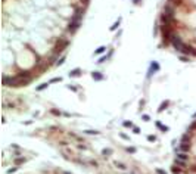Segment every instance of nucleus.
Wrapping results in <instances>:
<instances>
[{
  "instance_id": "f257e3e1",
  "label": "nucleus",
  "mask_w": 196,
  "mask_h": 174,
  "mask_svg": "<svg viewBox=\"0 0 196 174\" xmlns=\"http://www.w3.org/2000/svg\"><path fill=\"white\" fill-rule=\"evenodd\" d=\"M161 34H162V37H164V46H167L170 41L173 40V27L171 25H162L161 27Z\"/></svg>"
},
{
  "instance_id": "423d86ee",
  "label": "nucleus",
  "mask_w": 196,
  "mask_h": 174,
  "mask_svg": "<svg viewBox=\"0 0 196 174\" xmlns=\"http://www.w3.org/2000/svg\"><path fill=\"white\" fill-rule=\"evenodd\" d=\"M164 13H167V15H170V16H174V15H175V7H174L171 3L165 5V7H164Z\"/></svg>"
},
{
  "instance_id": "f3484780",
  "label": "nucleus",
  "mask_w": 196,
  "mask_h": 174,
  "mask_svg": "<svg viewBox=\"0 0 196 174\" xmlns=\"http://www.w3.org/2000/svg\"><path fill=\"white\" fill-rule=\"evenodd\" d=\"M47 86H49L47 83H43V84H40V86L37 87V90H38V92H40V90H44V89H46V87H47Z\"/></svg>"
},
{
  "instance_id": "4be33fe9",
  "label": "nucleus",
  "mask_w": 196,
  "mask_h": 174,
  "mask_svg": "<svg viewBox=\"0 0 196 174\" xmlns=\"http://www.w3.org/2000/svg\"><path fill=\"white\" fill-rule=\"evenodd\" d=\"M106 59H108L106 56H103V58H100V59H99V62H97V64H103V62H106Z\"/></svg>"
},
{
  "instance_id": "ddd939ff",
  "label": "nucleus",
  "mask_w": 196,
  "mask_h": 174,
  "mask_svg": "<svg viewBox=\"0 0 196 174\" xmlns=\"http://www.w3.org/2000/svg\"><path fill=\"white\" fill-rule=\"evenodd\" d=\"M171 5H174V6H180L181 3H183V0H168Z\"/></svg>"
},
{
  "instance_id": "f8f14e48",
  "label": "nucleus",
  "mask_w": 196,
  "mask_h": 174,
  "mask_svg": "<svg viewBox=\"0 0 196 174\" xmlns=\"http://www.w3.org/2000/svg\"><path fill=\"white\" fill-rule=\"evenodd\" d=\"M16 77H19V78H31V74L28 71H21V72H18Z\"/></svg>"
},
{
  "instance_id": "dca6fc26",
  "label": "nucleus",
  "mask_w": 196,
  "mask_h": 174,
  "mask_svg": "<svg viewBox=\"0 0 196 174\" xmlns=\"http://www.w3.org/2000/svg\"><path fill=\"white\" fill-rule=\"evenodd\" d=\"M118 27H120V19H118V21H117V22H115V24L112 25V27H111V31H115V30H117Z\"/></svg>"
},
{
  "instance_id": "412c9836",
  "label": "nucleus",
  "mask_w": 196,
  "mask_h": 174,
  "mask_svg": "<svg viewBox=\"0 0 196 174\" xmlns=\"http://www.w3.org/2000/svg\"><path fill=\"white\" fill-rule=\"evenodd\" d=\"M61 81V77H58V78H52V80H50V83H59Z\"/></svg>"
},
{
  "instance_id": "f03ea898",
  "label": "nucleus",
  "mask_w": 196,
  "mask_h": 174,
  "mask_svg": "<svg viewBox=\"0 0 196 174\" xmlns=\"http://www.w3.org/2000/svg\"><path fill=\"white\" fill-rule=\"evenodd\" d=\"M69 46V41H68L66 38H58L56 41V44H55V52H56V55L58 53H62V52Z\"/></svg>"
},
{
  "instance_id": "a211bd4d",
  "label": "nucleus",
  "mask_w": 196,
  "mask_h": 174,
  "mask_svg": "<svg viewBox=\"0 0 196 174\" xmlns=\"http://www.w3.org/2000/svg\"><path fill=\"white\" fill-rule=\"evenodd\" d=\"M64 62H65V56H61V58H59V60H58V64H56V65L59 66V65H62Z\"/></svg>"
},
{
  "instance_id": "39448f33",
  "label": "nucleus",
  "mask_w": 196,
  "mask_h": 174,
  "mask_svg": "<svg viewBox=\"0 0 196 174\" xmlns=\"http://www.w3.org/2000/svg\"><path fill=\"white\" fill-rule=\"evenodd\" d=\"M161 22H162V25H173L174 16H170L167 13H162V15H161Z\"/></svg>"
},
{
  "instance_id": "9d476101",
  "label": "nucleus",
  "mask_w": 196,
  "mask_h": 174,
  "mask_svg": "<svg viewBox=\"0 0 196 174\" xmlns=\"http://www.w3.org/2000/svg\"><path fill=\"white\" fill-rule=\"evenodd\" d=\"M91 77H93V80H96V81H100V80H103V75H102L100 72H97V71L91 72Z\"/></svg>"
},
{
  "instance_id": "20e7f679",
  "label": "nucleus",
  "mask_w": 196,
  "mask_h": 174,
  "mask_svg": "<svg viewBox=\"0 0 196 174\" xmlns=\"http://www.w3.org/2000/svg\"><path fill=\"white\" fill-rule=\"evenodd\" d=\"M171 43H173V46H174V49L177 50V52H181V49H183V43H181V38L178 37V36H173V40H171Z\"/></svg>"
},
{
  "instance_id": "7ed1b4c3",
  "label": "nucleus",
  "mask_w": 196,
  "mask_h": 174,
  "mask_svg": "<svg viewBox=\"0 0 196 174\" xmlns=\"http://www.w3.org/2000/svg\"><path fill=\"white\" fill-rule=\"evenodd\" d=\"M16 81H18L16 75H15V77H6V75H3V78H2L3 86H12V87H16Z\"/></svg>"
},
{
  "instance_id": "5701e85b",
  "label": "nucleus",
  "mask_w": 196,
  "mask_h": 174,
  "mask_svg": "<svg viewBox=\"0 0 196 174\" xmlns=\"http://www.w3.org/2000/svg\"><path fill=\"white\" fill-rule=\"evenodd\" d=\"M89 2H90V0H81V3H83L84 6H87V5H89Z\"/></svg>"
},
{
  "instance_id": "b1692460",
  "label": "nucleus",
  "mask_w": 196,
  "mask_h": 174,
  "mask_svg": "<svg viewBox=\"0 0 196 174\" xmlns=\"http://www.w3.org/2000/svg\"><path fill=\"white\" fill-rule=\"evenodd\" d=\"M140 2H142V0H133V3H134V5H140Z\"/></svg>"
},
{
  "instance_id": "2eb2a0df",
  "label": "nucleus",
  "mask_w": 196,
  "mask_h": 174,
  "mask_svg": "<svg viewBox=\"0 0 196 174\" xmlns=\"http://www.w3.org/2000/svg\"><path fill=\"white\" fill-rule=\"evenodd\" d=\"M58 60H59V59H58V56H56V55H53L52 58H50V59H49V62H50V64H55V62L58 64Z\"/></svg>"
},
{
  "instance_id": "9b49d317",
  "label": "nucleus",
  "mask_w": 196,
  "mask_h": 174,
  "mask_svg": "<svg viewBox=\"0 0 196 174\" xmlns=\"http://www.w3.org/2000/svg\"><path fill=\"white\" fill-rule=\"evenodd\" d=\"M78 75H81V68H75L69 71V77H78Z\"/></svg>"
},
{
  "instance_id": "4468645a",
  "label": "nucleus",
  "mask_w": 196,
  "mask_h": 174,
  "mask_svg": "<svg viewBox=\"0 0 196 174\" xmlns=\"http://www.w3.org/2000/svg\"><path fill=\"white\" fill-rule=\"evenodd\" d=\"M105 50H106V47H105V46H100V47H97V50H96V53H97V55H100V53H103Z\"/></svg>"
},
{
  "instance_id": "1a4fd4ad",
  "label": "nucleus",
  "mask_w": 196,
  "mask_h": 174,
  "mask_svg": "<svg viewBox=\"0 0 196 174\" xmlns=\"http://www.w3.org/2000/svg\"><path fill=\"white\" fill-rule=\"evenodd\" d=\"M159 69V65L156 64V62H152V65H150V69H149V74H148V77H150L153 72H156Z\"/></svg>"
},
{
  "instance_id": "6ab92c4d",
  "label": "nucleus",
  "mask_w": 196,
  "mask_h": 174,
  "mask_svg": "<svg viewBox=\"0 0 196 174\" xmlns=\"http://www.w3.org/2000/svg\"><path fill=\"white\" fill-rule=\"evenodd\" d=\"M167 106H168V102H164V103H162V105H161V108H159V111H162V109H165Z\"/></svg>"
},
{
  "instance_id": "6e6552de",
  "label": "nucleus",
  "mask_w": 196,
  "mask_h": 174,
  "mask_svg": "<svg viewBox=\"0 0 196 174\" xmlns=\"http://www.w3.org/2000/svg\"><path fill=\"white\" fill-rule=\"evenodd\" d=\"M181 53H184V55H192V53H193V49H192V46H189V44H184V46H183V49H181Z\"/></svg>"
},
{
  "instance_id": "393cba45",
  "label": "nucleus",
  "mask_w": 196,
  "mask_h": 174,
  "mask_svg": "<svg viewBox=\"0 0 196 174\" xmlns=\"http://www.w3.org/2000/svg\"><path fill=\"white\" fill-rule=\"evenodd\" d=\"M195 117H196V114H195Z\"/></svg>"
},
{
  "instance_id": "aec40b11",
  "label": "nucleus",
  "mask_w": 196,
  "mask_h": 174,
  "mask_svg": "<svg viewBox=\"0 0 196 174\" xmlns=\"http://www.w3.org/2000/svg\"><path fill=\"white\" fill-rule=\"evenodd\" d=\"M180 60H183V62H189V58H187V56H180Z\"/></svg>"
},
{
  "instance_id": "0eeeda50",
  "label": "nucleus",
  "mask_w": 196,
  "mask_h": 174,
  "mask_svg": "<svg viewBox=\"0 0 196 174\" xmlns=\"http://www.w3.org/2000/svg\"><path fill=\"white\" fill-rule=\"evenodd\" d=\"M80 25H81V22H78V21H71L69 25H68V31H69V33H75L77 30H78Z\"/></svg>"
}]
</instances>
